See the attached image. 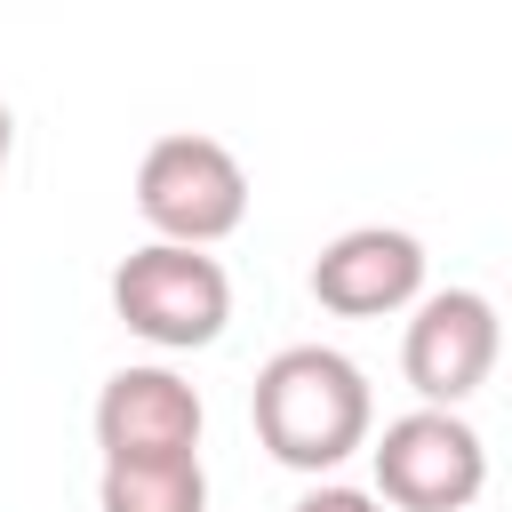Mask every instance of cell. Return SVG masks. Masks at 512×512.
Returning <instances> with one entry per match:
<instances>
[{"instance_id":"cell-1","label":"cell","mask_w":512,"mask_h":512,"mask_svg":"<svg viewBox=\"0 0 512 512\" xmlns=\"http://www.w3.org/2000/svg\"><path fill=\"white\" fill-rule=\"evenodd\" d=\"M248 424H256V448L288 472H336L352 448H368L376 432V392L360 376L352 352L336 344H288L256 368V392H248Z\"/></svg>"},{"instance_id":"cell-2","label":"cell","mask_w":512,"mask_h":512,"mask_svg":"<svg viewBox=\"0 0 512 512\" xmlns=\"http://www.w3.org/2000/svg\"><path fill=\"white\" fill-rule=\"evenodd\" d=\"M136 216L168 248L232 240L248 224V168H240V152L216 144V136H192V128L144 144V160H136Z\"/></svg>"},{"instance_id":"cell-3","label":"cell","mask_w":512,"mask_h":512,"mask_svg":"<svg viewBox=\"0 0 512 512\" xmlns=\"http://www.w3.org/2000/svg\"><path fill=\"white\" fill-rule=\"evenodd\" d=\"M112 312L128 336L160 344V352H200L224 336L232 320V280L208 248H168V240H144L112 264Z\"/></svg>"},{"instance_id":"cell-4","label":"cell","mask_w":512,"mask_h":512,"mask_svg":"<svg viewBox=\"0 0 512 512\" xmlns=\"http://www.w3.org/2000/svg\"><path fill=\"white\" fill-rule=\"evenodd\" d=\"M376 456V496L392 512H472L488 488V448L456 408H408L384 424Z\"/></svg>"},{"instance_id":"cell-5","label":"cell","mask_w":512,"mask_h":512,"mask_svg":"<svg viewBox=\"0 0 512 512\" xmlns=\"http://www.w3.org/2000/svg\"><path fill=\"white\" fill-rule=\"evenodd\" d=\"M496 352H504V320L480 288H432L416 312H408V336H400V376L416 384L424 408H456L472 400L488 376H496Z\"/></svg>"},{"instance_id":"cell-6","label":"cell","mask_w":512,"mask_h":512,"mask_svg":"<svg viewBox=\"0 0 512 512\" xmlns=\"http://www.w3.org/2000/svg\"><path fill=\"white\" fill-rule=\"evenodd\" d=\"M312 304L336 320H384L424 304V240L400 224H352L312 256Z\"/></svg>"},{"instance_id":"cell-7","label":"cell","mask_w":512,"mask_h":512,"mask_svg":"<svg viewBox=\"0 0 512 512\" xmlns=\"http://www.w3.org/2000/svg\"><path fill=\"white\" fill-rule=\"evenodd\" d=\"M200 424H208L200 392H192L176 368H160V360H144V368H112L104 392H96V448H104V464L200 456Z\"/></svg>"},{"instance_id":"cell-8","label":"cell","mask_w":512,"mask_h":512,"mask_svg":"<svg viewBox=\"0 0 512 512\" xmlns=\"http://www.w3.org/2000/svg\"><path fill=\"white\" fill-rule=\"evenodd\" d=\"M96 512H208V472L200 456H160V464H104Z\"/></svg>"},{"instance_id":"cell-9","label":"cell","mask_w":512,"mask_h":512,"mask_svg":"<svg viewBox=\"0 0 512 512\" xmlns=\"http://www.w3.org/2000/svg\"><path fill=\"white\" fill-rule=\"evenodd\" d=\"M288 512H384V496H368V488H344V480H320V488H304Z\"/></svg>"},{"instance_id":"cell-10","label":"cell","mask_w":512,"mask_h":512,"mask_svg":"<svg viewBox=\"0 0 512 512\" xmlns=\"http://www.w3.org/2000/svg\"><path fill=\"white\" fill-rule=\"evenodd\" d=\"M8 152H16V112L0 104V176H8Z\"/></svg>"}]
</instances>
